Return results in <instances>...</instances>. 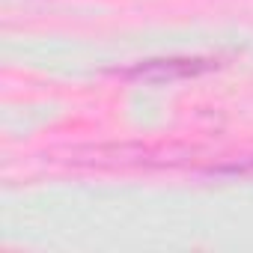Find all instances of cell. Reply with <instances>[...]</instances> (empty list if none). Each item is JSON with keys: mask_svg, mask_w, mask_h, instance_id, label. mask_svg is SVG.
Segmentation results:
<instances>
[{"mask_svg": "<svg viewBox=\"0 0 253 253\" xmlns=\"http://www.w3.org/2000/svg\"><path fill=\"white\" fill-rule=\"evenodd\" d=\"M214 66L217 63L206 57H155V60H140L122 72L116 69V75L125 81H140V84H173V81L206 75Z\"/></svg>", "mask_w": 253, "mask_h": 253, "instance_id": "obj_2", "label": "cell"}, {"mask_svg": "<svg viewBox=\"0 0 253 253\" xmlns=\"http://www.w3.org/2000/svg\"><path fill=\"white\" fill-rule=\"evenodd\" d=\"M188 158V149L179 146H149V143H101L78 146L69 152L72 164L84 167H149V164H179Z\"/></svg>", "mask_w": 253, "mask_h": 253, "instance_id": "obj_1", "label": "cell"}]
</instances>
